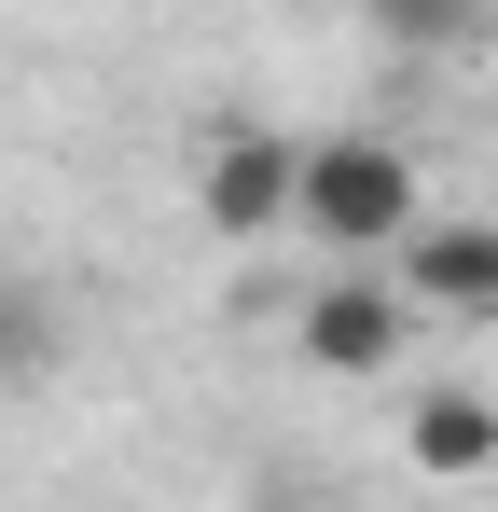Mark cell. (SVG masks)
<instances>
[{
  "label": "cell",
  "mask_w": 498,
  "mask_h": 512,
  "mask_svg": "<svg viewBox=\"0 0 498 512\" xmlns=\"http://www.w3.org/2000/svg\"><path fill=\"white\" fill-rule=\"evenodd\" d=\"M471 42H485V56H498V0H485V14H471Z\"/></svg>",
  "instance_id": "7"
},
{
  "label": "cell",
  "mask_w": 498,
  "mask_h": 512,
  "mask_svg": "<svg viewBox=\"0 0 498 512\" xmlns=\"http://www.w3.org/2000/svg\"><path fill=\"white\" fill-rule=\"evenodd\" d=\"M388 250H402V277H388L402 305H429V319H498V222H429V208H415Z\"/></svg>",
  "instance_id": "2"
},
{
  "label": "cell",
  "mask_w": 498,
  "mask_h": 512,
  "mask_svg": "<svg viewBox=\"0 0 498 512\" xmlns=\"http://www.w3.org/2000/svg\"><path fill=\"white\" fill-rule=\"evenodd\" d=\"M291 222H305L332 263L388 250L415 222V153L402 139H291Z\"/></svg>",
  "instance_id": "1"
},
{
  "label": "cell",
  "mask_w": 498,
  "mask_h": 512,
  "mask_svg": "<svg viewBox=\"0 0 498 512\" xmlns=\"http://www.w3.org/2000/svg\"><path fill=\"white\" fill-rule=\"evenodd\" d=\"M402 333H415V305L388 277H332V291H305V319H291V346H305L319 374H388Z\"/></svg>",
  "instance_id": "3"
},
{
  "label": "cell",
  "mask_w": 498,
  "mask_h": 512,
  "mask_svg": "<svg viewBox=\"0 0 498 512\" xmlns=\"http://www.w3.org/2000/svg\"><path fill=\"white\" fill-rule=\"evenodd\" d=\"M360 14H374V28H388V42H402V56H457V42H471V14H485V0H360Z\"/></svg>",
  "instance_id": "6"
},
{
  "label": "cell",
  "mask_w": 498,
  "mask_h": 512,
  "mask_svg": "<svg viewBox=\"0 0 498 512\" xmlns=\"http://www.w3.org/2000/svg\"><path fill=\"white\" fill-rule=\"evenodd\" d=\"M402 457H415V471H443V485L498 471V402H485V388H429V402L402 416Z\"/></svg>",
  "instance_id": "5"
},
{
  "label": "cell",
  "mask_w": 498,
  "mask_h": 512,
  "mask_svg": "<svg viewBox=\"0 0 498 512\" xmlns=\"http://www.w3.org/2000/svg\"><path fill=\"white\" fill-rule=\"evenodd\" d=\"M194 208H208V236H277L291 222V139H263V125H236L222 153H208V180H194Z\"/></svg>",
  "instance_id": "4"
}]
</instances>
